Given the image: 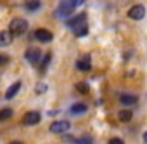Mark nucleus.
<instances>
[{
	"instance_id": "18",
	"label": "nucleus",
	"mask_w": 147,
	"mask_h": 144,
	"mask_svg": "<svg viewBox=\"0 0 147 144\" xmlns=\"http://www.w3.org/2000/svg\"><path fill=\"white\" fill-rule=\"evenodd\" d=\"M75 144H94V139H92V137H88V135H85V137L78 139Z\"/></svg>"
},
{
	"instance_id": "22",
	"label": "nucleus",
	"mask_w": 147,
	"mask_h": 144,
	"mask_svg": "<svg viewBox=\"0 0 147 144\" xmlns=\"http://www.w3.org/2000/svg\"><path fill=\"white\" fill-rule=\"evenodd\" d=\"M7 62H9V57L0 54V66H2V64H7Z\"/></svg>"
},
{
	"instance_id": "13",
	"label": "nucleus",
	"mask_w": 147,
	"mask_h": 144,
	"mask_svg": "<svg viewBox=\"0 0 147 144\" xmlns=\"http://www.w3.org/2000/svg\"><path fill=\"white\" fill-rule=\"evenodd\" d=\"M40 5H42L40 0H26V9H28L30 12L38 11V9H40Z\"/></svg>"
},
{
	"instance_id": "23",
	"label": "nucleus",
	"mask_w": 147,
	"mask_h": 144,
	"mask_svg": "<svg viewBox=\"0 0 147 144\" xmlns=\"http://www.w3.org/2000/svg\"><path fill=\"white\" fill-rule=\"evenodd\" d=\"M11 144H23V142H19V141H12Z\"/></svg>"
},
{
	"instance_id": "16",
	"label": "nucleus",
	"mask_w": 147,
	"mask_h": 144,
	"mask_svg": "<svg viewBox=\"0 0 147 144\" xmlns=\"http://www.w3.org/2000/svg\"><path fill=\"white\" fill-rule=\"evenodd\" d=\"M73 31H75V35H76V37H85V35L88 33V28H87V24H82V26L75 28Z\"/></svg>"
},
{
	"instance_id": "20",
	"label": "nucleus",
	"mask_w": 147,
	"mask_h": 144,
	"mask_svg": "<svg viewBox=\"0 0 147 144\" xmlns=\"http://www.w3.org/2000/svg\"><path fill=\"white\" fill-rule=\"evenodd\" d=\"M76 89H78L80 92H88V85H87V84H78Z\"/></svg>"
},
{
	"instance_id": "15",
	"label": "nucleus",
	"mask_w": 147,
	"mask_h": 144,
	"mask_svg": "<svg viewBox=\"0 0 147 144\" xmlns=\"http://www.w3.org/2000/svg\"><path fill=\"white\" fill-rule=\"evenodd\" d=\"M12 116V109L11 108H4V109H0V122H5Z\"/></svg>"
},
{
	"instance_id": "17",
	"label": "nucleus",
	"mask_w": 147,
	"mask_h": 144,
	"mask_svg": "<svg viewBox=\"0 0 147 144\" xmlns=\"http://www.w3.org/2000/svg\"><path fill=\"white\" fill-rule=\"evenodd\" d=\"M119 122H130L131 120V111H128V109H123V111H119Z\"/></svg>"
},
{
	"instance_id": "11",
	"label": "nucleus",
	"mask_w": 147,
	"mask_h": 144,
	"mask_svg": "<svg viewBox=\"0 0 147 144\" xmlns=\"http://www.w3.org/2000/svg\"><path fill=\"white\" fill-rule=\"evenodd\" d=\"M21 89V82H16V84H12L9 89H7V92H5V97L7 99H12L16 94H18V90Z\"/></svg>"
},
{
	"instance_id": "8",
	"label": "nucleus",
	"mask_w": 147,
	"mask_h": 144,
	"mask_svg": "<svg viewBox=\"0 0 147 144\" xmlns=\"http://www.w3.org/2000/svg\"><path fill=\"white\" fill-rule=\"evenodd\" d=\"M12 38H14V35H12L9 30H2V31H0V47L11 45V43H12Z\"/></svg>"
},
{
	"instance_id": "24",
	"label": "nucleus",
	"mask_w": 147,
	"mask_h": 144,
	"mask_svg": "<svg viewBox=\"0 0 147 144\" xmlns=\"http://www.w3.org/2000/svg\"><path fill=\"white\" fill-rule=\"evenodd\" d=\"M144 141H145V142H147V132H145V134H144Z\"/></svg>"
},
{
	"instance_id": "12",
	"label": "nucleus",
	"mask_w": 147,
	"mask_h": 144,
	"mask_svg": "<svg viewBox=\"0 0 147 144\" xmlns=\"http://www.w3.org/2000/svg\"><path fill=\"white\" fill-rule=\"evenodd\" d=\"M119 101H121L123 104L130 106V104H135V103H137V96H131V94H121V96H119Z\"/></svg>"
},
{
	"instance_id": "10",
	"label": "nucleus",
	"mask_w": 147,
	"mask_h": 144,
	"mask_svg": "<svg viewBox=\"0 0 147 144\" xmlns=\"http://www.w3.org/2000/svg\"><path fill=\"white\" fill-rule=\"evenodd\" d=\"M76 68H78L80 71H90V68H92V64H90V57L85 56L83 59L76 61Z\"/></svg>"
},
{
	"instance_id": "6",
	"label": "nucleus",
	"mask_w": 147,
	"mask_h": 144,
	"mask_svg": "<svg viewBox=\"0 0 147 144\" xmlns=\"http://www.w3.org/2000/svg\"><path fill=\"white\" fill-rule=\"evenodd\" d=\"M144 16H145V7H144V5H133V7L128 11V18H130V19L138 21V19H142Z\"/></svg>"
},
{
	"instance_id": "7",
	"label": "nucleus",
	"mask_w": 147,
	"mask_h": 144,
	"mask_svg": "<svg viewBox=\"0 0 147 144\" xmlns=\"http://www.w3.org/2000/svg\"><path fill=\"white\" fill-rule=\"evenodd\" d=\"M38 42H42V43H47V42H50L52 38H54V35H52V31H49V30H43V28H40V30H36L35 31V35H33Z\"/></svg>"
},
{
	"instance_id": "21",
	"label": "nucleus",
	"mask_w": 147,
	"mask_h": 144,
	"mask_svg": "<svg viewBox=\"0 0 147 144\" xmlns=\"http://www.w3.org/2000/svg\"><path fill=\"white\" fill-rule=\"evenodd\" d=\"M107 144H125V142H123V141H121L119 137H113V139H111V141H109Z\"/></svg>"
},
{
	"instance_id": "9",
	"label": "nucleus",
	"mask_w": 147,
	"mask_h": 144,
	"mask_svg": "<svg viewBox=\"0 0 147 144\" xmlns=\"http://www.w3.org/2000/svg\"><path fill=\"white\" fill-rule=\"evenodd\" d=\"M40 57H42V50H38V49H28V50H26V59H28L31 64L38 62Z\"/></svg>"
},
{
	"instance_id": "19",
	"label": "nucleus",
	"mask_w": 147,
	"mask_h": 144,
	"mask_svg": "<svg viewBox=\"0 0 147 144\" xmlns=\"http://www.w3.org/2000/svg\"><path fill=\"white\" fill-rule=\"evenodd\" d=\"M50 59H52V54L49 52V54H47V56L43 57V61H42V71H43V69H45V68L49 66V62H50Z\"/></svg>"
},
{
	"instance_id": "5",
	"label": "nucleus",
	"mask_w": 147,
	"mask_h": 144,
	"mask_svg": "<svg viewBox=\"0 0 147 144\" xmlns=\"http://www.w3.org/2000/svg\"><path fill=\"white\" fill-rule=\"evenodd\" d=\"M85 19H87V14L85 12H82V14H78V16H75V18H71V19H67V28H71V30H75V28H78V26H82V24H85Z\"/></svg>"
},
{
	"instance_id": "1",
	"label": "nucleus",
	"mask_w": 147,
	"mask_h": 144,
	"mask_svg": "<svg viewBox=\"0 0 147 144\" xmlns=\"http://www.w3.org/2000/svg\"><path fill=\"white\" fill-rule=\"evenodd\" d=\"M83 2H85V0H62L61 5L55 11V16L57 18H67V16L73 14V11H75L76 7H80Z\"/></svg>"
},
{
	"instance_id": "4",
	"label": "nucleus",
	"mask_w": 147,
	"mask_h": 144,
	"mask_svg": "<svg viewBox=\"0 0 147 144\" xmlns=\"http://www.w3.org/2000/svg\"><path fill=\"white\" fill-rule=\"evenodd\" d=\"M40 113L38 111H28L24 116H23V123L24 125H28V127H31V125H36L38 122H40Z\"/></svg>"
},
{
	"instance_id": "3",
	"label": "nucleus",
	"mask_w": 147,
	"mask_h": 144,
	"mask_svg": "<svg viewBox=\"0 0 147 144\" xmlns=\"http://www.w3.org/2000/svg\"><path fill=\"white\" fill-rule=\"evenodd\" d=\"M69 127H71V123L67 120H57V122L50 123V132L52 134H64L69 130Z\"/></svg>"
},
{
	"instance_id": "2",
	"label": "nucleus",
	"mask_w": 147,
	"mask_h": 144,
	"mask_svg": "<svg viewBox=\"0 0 147 144\" xmlns=\"http://www.w3.org/2000/svg\"><path fill=\"white\" fill-rule=\"evenodd\" d=\"M26 30H28V21L23 18H14L9 24V31L12 35H23Z\"/></svg>"
},
{
	"instance_id": "14",
	"label": "nucleus",
	"mask_w": 147,
	"mask_h": 144,
	"mask_svg": "<svg viewBox=\"0 0 147 144\" xmlns=\"http://www.w3.org/2000/svg\"><path fill=\"white\" fill-rule=\"evenodd\" d=\"M85 111H87V104H83V103H76V104L71 106L73 115H80V113H85Z\"/></svg>"
}]
</instances>
